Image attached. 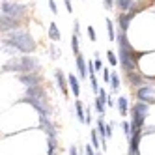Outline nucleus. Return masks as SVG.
Returning a JSON list of instances; mask_svg holds the SVG:
<instances>
[{"instance_id": "f257e3e1", "label": "nucleus", "mask_w": 155, "mask_h": 155, "mask_svg": "<svg viewBox=\"0 0 155 155\" xmlns=\"http://www.w3.org/2000/svg\"><path fill=\"white\" fill-rule=\"evenodd\" d=\"M116 41H118V58H120L121 68H124L127 73L135 71L138 68V56H140V54L131 47V43H129V39H127L124 30L118 32Z\"/></svg>"}, {"instance_id": "f03ea898", "label": "nucleus", "mask_w": 155, "mask_h": 155, "mask_svg": "<svg viewBox=\"0 0 155 155\" xmlns=\"http://www.w3.org/2000/svg\"><path fill=\"white\" fill-rule=\"evenodd\" d=\"M2 45L4 47H12V49H15L19 52H25V54H30V52L36 51L34 38H32L28 32H25V30H13V32H9L8 36H4Z\"/></svg>"}, {"instance_id": "7ed1b4c3", "label": "nucleus", "mask_w": 155, "mask_h": 155, "mask_svg": "<svg viewBox=\"0 0 155 155\" xmlns=\"http://www.w3.org/2000/svg\"><path fill=\"white\" fill-rule=\"evenodd\" d=\"M0 12H2V15H8V17L23 19V17H26L28 8H26V4H23V2H13V0H9V2H2V6H0Z\"/></svg>"}, {"instance_id": "20e7f679", "label": "nucleus", "mask_w": 155, "mask_h": 155, "mask_svg": "<svg viewBox=\"0 0 155 155\" xmlns=\"http://www.w3.org/2000/svg\"><path fill=\"white\" fill-rule=\"evenodd\" d=\"M146 114H148V103H144V101H138L135 107H133L131 110V127L133 129H142L144 127V120H146Z\"/></svg>"}, {"instance_id": "39448f33", "label": "nucleus", "mask_w": 155, "mask_h": 155, "mask_svg": "<svg viewBox=\"0 0 155 155\" xmlns=\"http://www.w3.org/2000/svg\"><path fill=\"white\" fill-rule=\"evenodd\" d=\"M23 101H25V103H30V105L39 112V116H47V114H51V107H49V103H47V99H38V97H30V95H26Z\"/></svg>"}, {"instance_id": "423d86ee", "label": "nucleus", "mask_w": 155, "mask_h": 155, "mask_svg": "<svg viewBox=\"0 0 155 155\" xmlns=\"http://www.w3.org/2000/svg\"><path fill=\"white\" fill-rule=\"evenodd\" d=\"M19 60H21V73H34V71H39V62H38V58L23 56V58H19Z\"/></svg>"}, {"instance_id": "0eeeda50", "label": "nucleus", "mask_w": 155, "mask_h": 155, "mask_svg": "<svg viewBox=\"0 0 155 155\" xmlns=\"http://www.w3.org/2000/svg\"><path fill=\"white\" fill-rule=\"evenodd\" d=\"M41 75L38 73V71H34V73H21L19 75V82H23L26 88H30V86H39L41 84Z\"/></svg>"}, {"instance_id": "6e6552de", "label": "nucleus", "mask_w": 155, "mask_h": 155, "mask_svg": "<svg viewBox=\"0 0 155 155\" xmlns=\"http://www.w3.org/2000/svg\"><path fill=\"white\" fill-rule=\"evenodd\" d=\"M19 26H21V19H17V17L2 15V19H0V30L2 32H13Z\"/></svg>"}, {"instance_id": "1a4fd4ad", "label": "nucleus", "mask_w": 155, "mask_h": 155, "mask_svg": "<svg viewBox=\"0 0 155 155\" xmlns=\"http://www.w3.org/2000/svg\"><path fill=\"white\" fill-rule=\"evenodd\" d=\"M137 99L144 103H155L153 99V88L151 86H140L137 90Z\"/></svg>"}, {"instance_id": "9d476101", "label": "nucleus", "mask_w": 155, "mask_h": 155, "mask_svg": "<svg viewBox=\"0 0 155 155\" xmlns=\"http://www.w3.org/2000/svg\"><path fill=\"white\" fill-rule=\"evenodd\" d=\"M39 124H41V129L47 133L49 138H56V127L51 120H47V116H39Z\"/></svg>"}, {"instance_id": "9b49d317", "label": "nucleus", "mask_w": 155, "mask_h": 155, "mask_svg": "<svg viewBox=\"0 0 155 155\" xmlns=\"http://www.w3.org/2000/svg\"><path fill=\"white\" fill-rule=\"evenodd\" d=\"M133 17H135V15H131L129 12H121V13L118 15V19H116V23H118L120 30H124V32H127V28H129V25H131V21H133Z\"/></svg>"}, {"instance_id": "f8f14e48", "label": "nucleus", "mask_w": 155, "mask_h": 155, "mask_svg": "<svg viewBox=\"0 0 155 155\" xmlns=\"http://www.w3.org/2000/svg\"><path fill=\"white\" fill-rule=\"evenodd\" d=\"M54 79H56V84H58V88L62 90V94L68 95V84H69V81H65L64 71L62 69H56V71H54Z\"/></svg>"}, {"instance_id": "ddd939ff", "label": "nucleus", "mask_w": 155, "mask_h": 155, "mask_svg": "<svg viewBox=\"0 0 155 155\" xmlns=\"http://www.w3.org/2000/svg\"><path fill=\"white\" fill-rule=\"evenodd\" d=\"M26 95L38 97V99H47V94H45V90L41 88V84H39V86H30V88H26Z\"/></svg>"}, {"instance_id": "4468645a", "label": "nucleus", "mask_w": 155, "mask_h": 155, "mask_svg": "<svg viewBox=\"0 0 155 155\" xmlns=\"http://www.w3.org/2000/svg\"><path fill=\"white\" fill-rule=\"evenodd\" d=\"M77 68H79V77H90L88 75V65H86V60H84V56L82 54H79V56H77Z\"/></svg>"}, {"instance_id": "2eb2a0df", "label": "nucleus", "mask_w": 155, "mask_h": 155, "mask_svg": "<svg viewBox=\"0 0 155 155\" xmlns=\"http://www.w3.org/2000/svg\"><path fill=\"white\" fill-rule=\"evenodd\" d=\"M68 81H69V88H71L73 95L79 97V94H81V84H79V81H77V77L75 75H68Z\"/></svg>"}, {"instance_id": "dca6fc26", "label": "nucleus", "mask_w": 155, "mask_h": 155, "mask_svg": "<svg viewBox=\"0 0 155 155\" xmlns=\"http://www.w3.org/2000/svg\"><path fill=\"white\" fill-rule=\"evenodd\" d=\"M49 38H51L52 41H60V30H58L56 23H51V25H49Z\"/></svg>"}, {"instance_id": "f3484780", "label": "nucleus", "mask_w": 155, "mask_h": 155, "mask_svg": "<svg viewBox=\"0 0 155 155\" xmlns=\"http://www.w3.org/2000/svg\"><path fill=\"white\" fill-rule=\"evenodd\" d=\"M127 79H129V82L133 84V86H140L142 82H144V79L138 75V73H135V71H131V73H127Z\"/></svg>"}, {"instance_id": "a211bd4d", "label": "nucleus", "mask_w": 155, "mask_h": 155, "mask_svg": "<svg viewBox=\"0 0 155 155\" xmlns=\"http://www.w3.org/2000/svg\"><path fill=\"white\" fill-rule=\"evenodd\" d=\"M133 2H135V0H116V6H118L120 12H129Z\"/></svg>"}, {"instance_id": "6ab92c4d", "label": "nucleus", "mask_w": 155, "mask_h": 155, "mask_svg": "<svg viewBox=\"0 0 155 155\" xmlns=\"http://www.w3.org/2000/svg\"><path fill=\"white\" fill-rule=\"evenodd\" d=\"M127 105H129V103H127V99H125V97H118V110H120V114H121V116H125V114H127V110H129Z\"/></svg>"}, {"instance_id": "aec40b11", "label": "nucleus", "mask_w": 155, "mask_h": 155, "mask_svg": "<svg viewBox=\"0 0 155 155\" xmlns=\"http://www.w3.org/2000/svg\"><path fill=\"white\" fill-rule=\"evenodd\" d=\"M75 110H77V116H79V120L82 121V124H86V112H84V107L81 101L75 103Z\"/></svg>"}, {"instance_id": "412c9836", "label": "nucleus", "mask_w": 155, "mask_h": 155, "mask_svg": "<svg viewBox=\"0 0 155 155\" xmlns=\"http://www.w3.org/2000/svg\"><path fill=\"white\" fill-rule=\"evenodd\" d=\"M107 34H108V39H112V41H116V38H118V34L114 32V23L110 19H107Z\"/></svg>"}, {"instance_id": "4be33fe9", "label": "nucleus", "mask_w": 155, "mask_h": 155, "mask_svg": "<svg viewBox=\"0 0 155 155\" xmlns=\"http://www.w3.org/2000/svg\"><path fill=\"white\" fill-rule=\"evenodd\" d=\"M90 140H92V146H94L95 150L101 146V140H99V131L92 129V133H90Z\"/></svg>"}, {"instance_id": "5701e85b", "label": "nucleus", "mask_w": 155, "mask_h": 155, "mask_svg": "<svg viewBox=\"0 0 155 155\" xmlns=\"http://www.w3.org/2000/svg\"><path fill=\"white\" fill-rule=\"evenodd\" d=\"M110 88H112V92H118L120 88V77L116 71H112V77H110Z\"/></svg>"}, {"instance_id": "b1692460", "label": "nucleus", "mask_w": 155, "mask_h": 155, "mask_svg": "<svg viewBox=\"0 0 155 155\" xmlns=\"http://www.w3.org/2000/svg\"><path fill=\"white\" fill-rule=\"evenodd\" d=\"M105 99L103 97H95V110H97V112L99 114H105Z\"/></svg>"}, {"instance_id": "393cba45", "label": "nucleus", "mask_w": 155, "mask_h": 155, "mask_svg": "<svg viewBox=\"0 0 155 155\" xmlns=\"http://www.w3.org/2000/svg\"><path fill=\"white\" fill-rule=\"evenodd\" d=\"M71 51H73L75 56L81 54V51H79V38H77V34H73V38H71Z\"/></svg>"}, {"instance_id": "a878e982", "label": "nucleus", "mask_w": 155, "mask_h": 155, "mask_svg": "<svg viewBox=\"0 0 155 155\" xmlns=\"http://www.w3.org/2000/svg\"><path fill=\"white\" fill-rule=\"evenodd\" d=\"M142 9H144V2H137V0H135L133 6H131V9H129V13L131 15H137L138 12H142Z\"/></svg>"}, {"instance_id": "bb28decb", "label": "nucleus", "mask_w": 155, "mask_h": 155, "mask_svg": "<svg viewBox=\"0 0 155 155\" xmlns=\"http://www.w3.org/2000/svg\"><path fill=\"white\" fill-rule=\"evenodd\" d=\"M121 131H124V135H125L127 138H131V133H133V127H131V124L124 121V124H121Z\"/></svg>"}, {"instance_id": "cd10ccee", "label": "nucleus", "mask_w": 155, "mask_h": 155, "mask_svg": "<svg viewBox=\"0 0 155 155\" xmlns=\"http://www.w3.org/2000/svg\"><path fill=\"white\" fill-rule=\"evenodd\" d=\"M49 155H54L56 153V138H49Z\"/></svg>"}, {"instance_id": "c85d7f7f", "label": "nucleus", "mask_w": 155, "mask_h": 155, "mask_svg": "<svg viewBox=\"0 0 155 155\" xmlns=\"http://www.w3.org/2000/svg\"><path fill=\"white\" fill-rule=\"evenodd\" d=\"M107 58H108V64H110V65H116L118 60H120V58H116V54H114L112 51H108V52H107Z\"/></svg>"}, {"instance_id": "c756f323", "label": "nucleus", "mask_w": 155, "mask_h": 155, "mask_svg": "<svg viewBox=\"0 0 155 155\" xmlns=\"http://www.w3.org/2000/svg\"><path fill=\"white\" fill-rule=\"evenodd\" d=\"M90 86H92V90H94V92H99V86H97L95 75H90Z\"/></svg>"}, {"instance_id": "7c9ffc66", "label": "nucleus", "mask_w": 155, "mask_h": 155, "mask_svg": "<svg viewBox=\"0 0 155 155\" xmlns=\"http://www.w3.org/2000/svg\"><path fill=\"white\" fill-rule=\"evenodd\" d=\"M88 38H90L92 41H95V38H97V36H95V30H94V26H88Z\"/></svg>"}, {"instance_id": "2f4dec72", "label": "nucleus", "mask_w": 155, "mask_h": 155, "mask_svg": "<svg viewBox=\"0 0 155 155\" xmlns=\"http://www.w3.org/2000/svg\"><path fill=\"white\" fill-rule=\"evenodd\" d=\"M110 77H112V73H110L108 69H103V81L105 82H110Z\"/></svg>"}, {"instance_id": "473e14b6", "label": "nucleus", "mask_w": 155, "mask_h": 155, "mask_svg": "<svg viewBox=\"0 0 155 155\" xmlns=\"http://www.w3.org/2000/svg\"><path fill=\"white\" fill-rule=\"evenodd\" d=\"M103 6H105L107 9H110L112 6H116V0H103Z\"/></svg>"}, {"instance_id": "72a5a7b5", "label": "nucleus", "mask_w": 155, "mask_h": 155, "mask_svg": "<svg viewBox=\"0 0 155 155\" xmlns=\"http://www.w3.org/2000/svg\"><path fill=\"white\" fill-rule=\"evenodd\" d=\"M94 65H95V71H103V62L99 60V58H95V62H94Z\"/></svg>"}, {"instance_id": "f704fd0d", "label": "nucleus", "mask_w": 155, "mask_h": 155, "mask_svg": "<svg viewBox=\"0 0 155 155\" xmlns=\"http://www.w3.org/2000/svg\"><path fill=\"white\" fill-rule=\"evenodd\" d=\"M49 8H51V12H52V13H56V12H58L56 2H54V0H49Z\"/></svg>"}, {"instance_id": "c9c22d12", "label": "nucleus", "mask_w": 155, "mask_h": 155, "mask_svg": "<svg viewBox=\"0 0 155 155\" xmlns=\"http://www.w3.org/2000/svg\"><path fill=\"white\" fill-rule=\"evenodd\" d=\"M64 4H65V9H68V12L71 13V12H73V4H71V0H64Z\"/></svg>"}, {"instance_id": "e433bc0d", "label": "nucleus", "mask_w": 155, "mask_h": 155, "mask_svg": "<svg viewBox=\"0 0 155 155\" xmlns=\"http://www.w3.org/2000/svg\"><path fill=\"white\" fill-rule=\"evenodd\" d=\"M94 150H95L94 146H86V148H84V153H86V155H95Z\"/></svg>"}, {"instance_id": "4c0bfd02", "label": "nucleus", "mask_w": 155, "mask_h": 155, "mask_svg": "<svg viewBox=\"0 0 155 155\" xmlns=\"http://www.w3.org/2000/svg\"><path fill=\"white\" fill-rule=\"evenodd\" d=\"M99 97H103L105 101H108V95H107V92L103 90V88H99Z\"/></svg>"}, {"instance_id": "58836bf2", "label": "nucleus", "mask_w": 155, "mask_h": 155, "mask_svg": "<svg viewBox=\"0 0 155 155\" xmlns=\"http://www.w3.org/2000/svg\"><path fill=\"white\" fill-rule=\"evenodd\" d=\"M73 28H75V34H79V32H81V28H79V21H75V23H73Z\"/></svg>"}, {"instance_id": "ea45409f", "label": "nucleus", "mask_w": 155, "mask_h": 155, "mask_svg": "<svg viewBox=\"0 0 155 155\" xmlns=\"http://www.w3.org/2000/svg\"><path fill=\"white\" fill-rule=\"evenodd\" d=\"M51 56H52V58H56V56H58V51H56V47H52V49H51Z\"/></svg>"}, {"instance_id": "a19ab883", "label": "nucleus", "mask_w": 155, "mask_h": 155, "mask_svg": "<svg viewBox=\"0 0 155 155\" xmlns=\"http://www.w3.org/2000/svg\"><path fill=\"white\" fill-rule=\"evenodd\" d=\"M107 137H112V125H107Z\"/></svg>"}, {"instance_id": "79ce46f5", "label": "nucleus", "mask_w": 155, "mask_h": 155, "mask_svg": "<svg viewBox=\"0 0 155 155\" xmlns=\"http://www.w3.org/2000/svg\"><path fill=\"white\" fill-rule=\"evenodd\" d=\"M69 155H77V148H75V146L69 148Z\"/></svg>"}, {"instance_id": "37998d69", "label": "nucleus", "mask_w": 155, "mask_h": 155, "mask_svg": "<svg viewBox=\"0 0 155 155\" xmlns=\"http://www.w3.org/2000/svg\"><path fill=\"white\" fill-rule=\"evenodd\" d=\"M2 2H9V0H2Z\"/></svg>"}, {"instance_id": "c03bdc74", "label": "nucleus", "mask_w": 155, "mask_h": 155, "mask_svg": "<svg viewBox=\"0 0 155 155\" xmlns=\"http://www.w3.org/2000/svg\"><path fill=\"white\" fill-rule=\"evenodd\" d=\"M54 155H56V153H54Z\"/></svg>"}]
</instances>
